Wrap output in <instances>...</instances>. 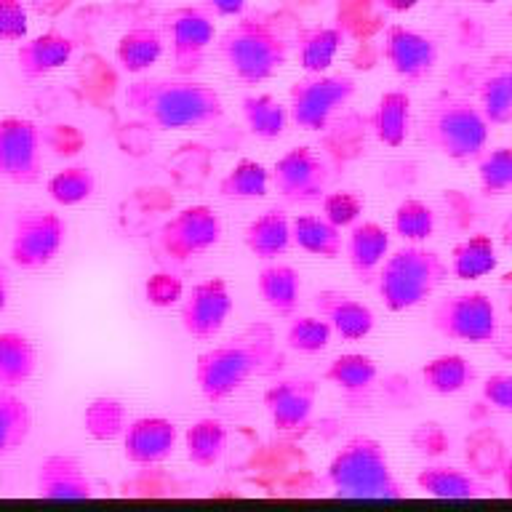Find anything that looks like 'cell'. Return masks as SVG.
I'll list each match as a JSON object with an SVG mask.
<instances>
[{
	"label": "cell",
	"instance_id": "obj_1",
	"mask_svg": "<svg viewBox=\"0 0 512 512\" xmlns=\"http://www.w3.org/2000/svg\"><path fill=\"white\" fill-rule=\"evenodd\" d=\"M123 102L158 131H200L224 118V99L203 80L139 78L128 83Z\"/></svg>",
	"mask_w": 512,
	"mask_h": 512
},
{
	"label": "cell",
	"instance_id": "obj_2",
	"mask_svg": "<svg viewBox=\"0 0 512 512\" xmlns=\"http://www.w3.org/2000/svg\"><path fill=\"white\" fill-rule=\"evenodd\" d=\"M278 339L270 323H251L230 339L208 347L195 360V384L211 403H222L256 376L270 374L278 360Z\"/></svg>",
	"mask_w": 512,
	"mask_h": 512
},
{
	"label": "cell",
	"instance_id": "obj_3",
	"mask_svg": "<svg viewBox=\"0 0 512 512\" xmlns=\"http://www.w3.org/2000/svg\"><path fill=\"white\" fill-rule=\"evenodd\" d=\"M224 67L246 86H259L286 67L291 43L262 14H240L216 40Z\"/></svg>",
	"mask_w": 512,
	"mask_h": 512
},
{
	"label": "cell",
	"instance_id": "obj_4",
	"mask_svg": "<svg viewBox=\"0 0 512 512\" xmlns=\"http://www.w3.org/2000/svg\"><path fill=\"white\" fill-rule=\"evenodd\" d=\"M328 486L347 499H403L387 448L371 435H355L328 462Z\"/></svg>",
	"mask_w": 512,
	"mask_h": 512
},
{
	"label": "cell",
	"instance_id": "obj_5",
	"mask_svg": "<svg viewBox=\"0 0 512 512\" xmlns=\"http://www.w3.org/2000/svg\"><path fill=\"white\" fill-rule=\"evenodd\" d=\"M448 278V262L438 251L408 243L387 254L376 272V291L390 312H408L435 296Z\"/></svg>",
	"mask_w": 512,
	"mask_h": 512
},
{
	"label": "cell",
	"instance_id": "obj_6",
	"mask_svg": "<svg viewBox=\"0 0 512 512\" xmlns=\"http://www.w3.org/2000/svg\"><path fill=\"white\" fill-rule=\"evenodd\" d=\"M491 123L470 99H440L422 123V142L454 163H470L483 155Z\"/></svg>",
	"mask_w": 512,
	"mask_h": 512
},
{
	"label": "cell",
	"instance_id": "obj_7",
	"mask_svg": "<svg viewBox=\"0 0 512 512\" xmlns=\"http://www.w3.org/2000/svg\"><path fill=\"white\" fill-rule=\"evenodd\" d=\"M355 80L350 75L307 72L288 86V115L302 131H323L336 112L355 96Z\"/></svg>",
	"mask_w": 512,
	"mask_h": 512
},
{
	"label": "cell",
	"instance_id": "obj_8",
	"mask_svg": "<svg viewBox=\"0 0 512 512\" xmlns=\"http://www.w3.org/2000/svg\"><path fill=\"white\" fill-rule=\"evenodd\" d=\"M67 232L70 227L62 214L46 208H22L14 216V227H11V243H8L11 264L24 272L46 270L62 254Z\"/></svg>",
	"mask_w": 512,
	"mask_h": 512
},
{
	"label": "cell",
	"instance_id": "obj_9",
	"mask_svg": "<svg viewBox=\"0 0 512 512\" xmlns=\"http://www.w3.org/2000/svg\"><path fill=\"white\" fill-rule=\"evenodd\" d=\"M432 328L454 342L488 344L494 342L499 320L486 291H462L440 299L432 307Z\"/></svg>",
	"mask_w": 512,
	"mask_h": 512
},
{
	"label": "cell",
	"instance_id": "obj_10",
	"mask_svg": "<svg viewBox=\"0 0 512 512\" xmlns=\"http://www.w3.org/2000/svg\"><path fill=\"white\" fill-rule=\"evenodd\" d=\"M224 235L222 216L206 203H192L179 208L163 227H160V248L174 262H190L219 246Z\"/></svg>",
	"mask_w": 512,
	"mask_h": 512
},
{
	"label": "cell",
	"instance_id": "obj_11",
	"mask_svg": "<svg viewBox=\"0 0 512 512\" xmlns=\"http://www.w3.org/2000/svg\"><path fill=\"white\" fill-rule=\"evenodd\" d=\"M43 176V131L22 115L0 118V179L11 184H38Z\"/></svg>",
	"mask_w": 512,
	"mask_h": 512
},
{
	"label": "cell",
	"instance_id": "obj_12",
	"mask_svg": "<svg viewBox=\"0 0 512 512\" xmlns=\"http://www.w3.org/2000/svg\"><path fill=\"white\" fill-rule=\"evenodd\" d=\"M270 182L286 203L310 206L320 203L328 192L331 171L312 147H291L272 163Z\"/></svg>",
	"mask_w": 512,
	"mask_h": 512
},
{
	"label": "cell",
	"instance_id": "obj_13",
	"mask_svg": "<svg viewBox=\"0 0 512 512\" xmlns=\"http://www.w3.org/2000/svg\"><path fill=\"white\" fill-rule=\"evenodd\" d=\"M166 35L171 40L176 75L195 78L206 64L208 48L216 40L214 14L200 6H182L166 14Z\"/></svg>",
	"mask_w": 512,
	"mask_h": 512
},
{
	"label": "cell",
	"instance_id": "obj_14",
	"mask_svg": "<svg viewBox=\"0 0 512 512\" xmlns=\"http://www.w3.org/2000/svg\"><path fill=\"white\" fill-rule=\"evenodd\" d=\"M232 291L224 278H206L184 291L179 302V323L184 334L198 342H214L232 315Z\"/></svg>",
	"mask_w": 512,
	"mask_h": 512
},
{
	"label": "cell",
	"instance_id": "obj_15",
	"mask_svg": "<svg viewBox=\"0 0 512 512\" xmlns=\"http://www.w3.org/2000/svg\"><path fill=\"white\" fill-rule=\"evenodd\" d=\"M438 43L406 24H392L384 35V59L406 83H424L438 67Z\"/></svg>",
	"mask_w": 512,
	"mask_h": 512
},
{
	"label": "cell",
	"instance_id": "obj_16",
	"mask_svg": "<svg viewBox=\"0 0 512 512\" xmlns=\"http://www.w3.org/2000/svg\"><path fill=\"white\" fill-rule=\"evenodd\" d=\"M318 382L312 376H286L264 390V408L278 432H296L307 427L315 411Z\"/></svg>",
	"mask_w": 512,
	"mask_h": 512
},
{
	"label": "cell",
	"instance_id": "obj_17",
	"mask_svg": "<svg viewBox=\"0 0 512 512\" xmlns=\"http://www.w3.org/2000/svg\"><path fill=\"white\" fill-rule=\"evenodd\" d=\"M123 456L131 464L152 467L168 462L179 443V430L166 416H139L131 419L123 432Z\"/></svg>",
	"mask_w": 512,
	"mask_h": 512
},
{
	"label": "cell",
	"instance_id": "obj_18",
	"mask_svg": "<svg viewBox=\"0 0 512 512\" xmlns=\"http://www.w3.org/2000/svg\"><path fill=\"white\" fill-rule=\"evenodd\" d=\"M35 491L43 499L83 502L94 499L96 488L83 462L72 454H48L35 470Z\"/></svg>",
	"mask_w": 512,
	"mask_h": 512
},
{
	"label": "cell",
	"instance_id": "obj_19",
	"mask_svg": "<svg viewBox=\"0 0 512 512\" xmlns=\"http://www.w3.org/2000/svg\"><path fill=\"white\" fill-rule=\"evenodd\" d=\"M312 307L344 342H363L376 326L374 310L366 302H360L358 296L336 291V288L318 291L312 296Z\"/></svg>",
	"mask_w": 512,
	"mask_h": 512
},
{
	"label": "cell",
	"instance_id": "obj_20",
	"mask_svg": "<svg viewBox=\"0 0 512 512\" xmlns=\"http://www.w3.org/2000/svg\"><path fill=\"white\" fill-rule=\"evenodd\" d=\"M75 40L59 30H46L35 38H24L16 46V67L24 80H40L70 64Z\"/></svg>",
	"mask_w": 512,
	"mask_h": 512
},
{
	"label": "cell",
	"instance_id": "obj_21",
	"mask_svg": "<svg viewBox=\"0 0 512 512\" xmlns=\"http://www.w3.org/2000/svg\"><path fill=\"white\" fill-rule=\"evenodd\" d=\"M344 254L360 280H371L390 254V232L379 222H355L344 238Z\"/></svg>",
	"mask_w": 512,
	"mask_h": 512
},
{
	"label": "cell",
	"instance_id": "obj_22",
	"mask_svg": "<svg viewBox=\"0 0 512 512\" xmlns=\"http://www.w3.org/2000/svg\"><path fill=\"white\" fill-rule=\"evenodd\" d=\"M411 112H414V102L406 88H390L376 99L368 123L384 147H400L411 134Z\"/></svg>",
	"mask_w": 512,
	"mask_h": 512
},
{
	"label": "cell",
	"instance_id": "obj_23",
	"mask_svg": "<svg viewBox=\"0 0 512 512\" xmlns=\"http://www.w3.org/2000/svg\"><path fill=\"white\" fill-rule=\"evenodd\" d=\"M256 291L262 296V302L270 307L272 315L291 318L299 310V299H302V275L291 264L275 259L256 275Z\"/></svg>",
	"mask_w": 512,
	"mask_h": 512
},
{
	"label": "cell",
	"instance_id": "obj_24",
	"mask_svg": "<svg viewBox=\"0 0 512 512\" xmlns=\"http://www.w3.org/2000/svg\"><path fill=\"white\" fill-rule=\"evenodd\" d=\"M243 243L256 259L275 262L294 246L291 243V219L283 208H267L248 222L246 232H243Z\"/></svg>",
	"mask_w": 512,
	"mask_h": 512
},
{
	"label": "cell",
	"instance_id": "obj_25",
	"mask_svg": "<svg viewBox=\"0 0 512 512\" xmlns=\"http://www.w3.org/2000/svg\"><path fill=\"white\" fill-rule=\"evenodd\" d=\"M416 488L432 499H480L486 483L454 464H427L416 472Z\"/></svg>",
	"mask_w": 512,
	"mask_h": 512
},
{
	"label": "cell",
	"instance_id": "obj_26",
	"mask_svg": "<svg viewBox=\"0 0 512 512\" xmlns=\"http://www.w3.org/2000/svg\"><path fill=\"white\" fill-rule=\"evenodd\" d=\"M163 51H166V40L150 24H136L115 43V59L128 75H142L155 67L163 59Z\"/></svg>",
	"mask_w": 512,
	"mask_h": 512
},
{
	"label": "cell",
	"instance_id": "obj_27",
	"mask_svg": "<svg viewBox=\"0 0 512 512\" xmlns=\"http://www.w3.org/2000/svg\"><path fill=\"white\" fill-rule=\"evenodd\" d=\"M478 107L491 126L512 123V59L488 64L478 80Z\"/></svg>",
	"mask_w": 512,
	"mask_h": 512
},
{
	"label": "cell",
	"instance_id": "obj_28",
	"mask_svg": "<svg viewBox=\"0 0 512 512\" xmlns=\"http://www.w3.org/2000/svg\"><path fill=\"white\" fill-rule=\"evenodd\" d=\"M38 347L22 331H0V387L16 390L38 371Z\"/></svg>",
	"mask_w": 512,
	"mask_h": 512
},
{
	"label": "cell",
	"instance_id": "obj_29",
	"mask_svg": "<svg viewBox=\"0 0 512 512\" xmlns=\"http://www.w3.org/2000/svg\"><path fill=\"white\" fill-rule=\"evenodd\" d=\"M478 382V368L470 358L456 355V352H446L438 358L427 360L422 366V384L432 395L448 398V395H459L470 384Z\"/></svg>",
	"mask_w": 512,
	"mask_h": 512
},
{
	"label": "cell",
	"instance_id": "obj_30",
	"mask_svg": "<svg viewBox=\"0 0 512 512\" xmlns=\"http://www.w3.org/2000/svg\"><path fill=\"white\" fill-rule=\"evenodd\" d=\"M291 243L318 259H339L344 251L342 227L328 222L323 214H299L291 219Z\"/></svg>",
	"mask_w": 512,
	"mask_h": 512
},
{
	"label": "cell",
	"instance_id": "obj_31",
	"mask_svg": "<svg viewBox=\"0 0 512 512\" xmlns=\"http://www.w3.org/2000/svg\"><path fill=\"white\" fill-rule=\"evenodd\" d=\"M499 264L496 243L486 232H475L470 238L459 240L448 259V272L456 280H480L491 275Z\"/></svg>",
	"mask_w": 512,
	"mask_h": 512
},
{
	"label": "cell",
	"instance_id": "obj_32",
	"mask_svg": "<svg viewBox=\"0 0 512 512\" xmlns=\"http://www.w3.org/2000/svg\"><path fill=\"white\" fill-rule=\"evenodd\" d=\"M227 440H230L227 424L214 416H203L184 430V454L195 467L208 470L222 462Z\"/></svg>",
	"mask_w": 512,
	"mask_h": 512
},
{
	"label": "cell",
	"instance_id": "obj_33",
	"mask_svg": "<svg viewBox=\"0 0 512 512\" xmlns=\"http://www.w3.org/2000/svg\"><path fill=\"white\" fill-rule=\"evenodd\" d=\"M240 115L248 131L262 142L280 139L291 123L288 107L272 94H246L240 99Z\"/></svg>",
	"mask_w": 512,
	"mask_h": 512
},
{
	"label": "cell",
	"instance_id": "obj_34",
	"mask_svg": "<svg viewBox=\"0 0 512 512\" xmlns=\"http://www.w3.org/2000/svg\"><path fill=\"white\" fill-rule=\"evenodd\" d=\"M344 43V32L331 24L304 27L296 35V56L304 72H328Z\"/></svg>",
	"mask_w": 512,
	"mask_h": 512
},
{
	"label": "cell",
	"instance_id": "obj_35",
	"mask_svg": "<svg viewBox=\"0 0 512 512\" xmlns=\"http://www.w3.org/2000/svg\"><path fill=\"white\" fill-rule=\"evenodd\" d=\"M32 424L30 403L16 390L0 387V459L16 454L30 440Z\"/></svg>",
	"mask_w": 512,
	"mask_h": 512
},
{
	"label": "cell",
	"instance_id": "obj_36",
	"mask_svg": "<svg viewBox=\"0 0 512 512\" xmlns=\"http://www.w3.org/2000/svg\"><path fill=\"white\" fill-rule=\"evenodd\" d=\"M376 376H379V366L371 355L363 352H344L336 355L328 368L323 371V379L339 387L347 395H363L374 387Z\"/></svg>",
	"mask_w": 512,
	"mask_h": 512
},
{
	"label": "cell",
	"instance_id": "obj_37",
	"mask_svg": "<svg viewBox=\"0 0 512 512\" xmlns=\"http://www.w3.org/2000/svg\"><path fill=\"white\" fill-rule=\"evenodd\" d=\"M270 168L259 160L243 158L219 179V195L224 200H259L270 192Z\"/></svg>",
	"mask_w": 512,
	"mask_h": 512
},
{
	"label": "cell",
	"instance_id": "obj_38",
	"mask_svg": "<svg viewBox=\"0 0 512 512\" xmlns=\"http://www.w3.org/2000/svg\"><path fill=\"white\" fill-rule=\"evenodd\" d=\"M128 408L123 400L118 398H94L83 408V430L91 440L99 443H110V440L123 438V432L128 427Z\"/></svg>",
	"mask_w": 512,
	"mask_h": 512
},
{
	"label": "cell",
	"instance_id": "obj_39",
	"mask_svg": "<svg viewBox=\"0 0 512 512\" xmlns=\"http://www.w3.org/2000/svg\"><path fill=\"white\" fill-rule=\"evenodd\" d=\"M48 198L54 200L56 206L72 208L94 198L96 192V174L94 168L88 166H64L56 171L46 184Z\"/></svg>",
	"mask_w": 512,
	"mask_h": 512
},
{
	"label": "cell",
	"instance_id": "obj_40",
	"mask_svg": "<svg viewBox=\"0 0 512 512\" xmlns=\"http://www.w3.org/2000/svg\"><path fill=\"white\" fill-rule=\"evenodd\" d=\"M435 211L419 198L400 200L395 214H392V230L406 243H424L435 235Z\"/></svg>",
	"mask_w": 512,
	"mask_h": 512
},
{
	"label": "cell",
	"instance_id": "obj_41",
	"mask_svg": "<svg viewBox=\"0 0 512 512\" xmlns=\"http://www.w3.org/2000/svg\"><path fill=\"white\" fill-rule=\"evenodd\" d=\"M331 326L326 320L315 315H291L286 326V347L302 355H318L331 344Z\"/></svg>",
	"mask_w": 512,
	"mask_h": 512
},
{
	"label": "cell",
	"instance_id": "obj_42",
	"mask_svg": "<svg viewBox=\"0 0 512 512\" xmlns=\"http://www.w3.org/2000/svg\"><path fill=\"white\" fill-rule=\"evenodd\" d=\"M478 182L486 195L512 192V147L483 150L478 158Z\"/></svg>",
	"mask_w": 512,
	"mask_h": 512
},
{
	"label": "cell",
	"instance_id": "obj_43",
	"mask_svg": "<svg viewBox=\"0 0 512 512\" xmlns=\"http://www.w3.org/2000/svg\"><path fill=\"white\" fill-rule=\"evenodd\" d=\"M320 206H323V216L328 222L344 230V227L360 222V216L366 211V200L352 190H334L323 195Z\"/></svg>",
	"mask_w": 512,
	"mask_h": 512
},
{
	"label": "cell",
	"instance_id": "obj_44",
	"mask_svg": "<svg viewBox=\"0 0 512 512\" xmlns=\"http://www.w3.org/2000/svg\"><path fill=\"white\" fill-rule=\"evenodd\" d=\"M184 291L187 288H184L182 278L174 275V272H152L150 278L144 280V299L155 310H171V307H176L184 299Z\"/></svg>",
	"mask_w": 512,
	"mask_h": 512
},
{
	"label": "cell",
	"instance_id": "obj_45",
	"mask_svg": "<svg viewBox=\"0 0 512 512\" xmlns=\"http://www.w3.org/2000/svg\"><path fill=\"white\" fill-rule=\"evenodd\" d=\"M30 32V14L22 0H0V43H22Z\"/></svg>",
	"mask_w": 512,
	"mask_h": 512
},
{
	"label": "cell",
	"instance_id": "obj_46",
	"mask_svg": "<svg viewBox=\"0 0 512 512\" xmlns=\"http://www.w3.org/2000/svg\"><path fill=\"white\" fill-rule=\"evenodd\" d=\"M483 400L488 406L499 411V414L512 416V374L510 371H496V374L486 376L480 384Z\"/></svg>",
	"mask_w": 512,
	"mask_h": 512
},
{
	"label": "cell",
	"instance_id": "obj_47",
	"mask_svg": "<svg viewBox=\"0 0 512 512\" xmlns=\"http://www.w3.org/2000/svg\"><path fill=\"white\" fill-rule=\"evenodd\" d=\"M203 3L211 14L222 19H238L248 6V0H203Z\"/></svg>",
	"mask_w": 512,
	"mask_h": 512
},
{
	"label": "cell",
	"instance_id": "obj_48",
	"mask_svg": "<svg viewBox=\"0 0 512 512\" xmlns=\"http://www.w3.org/2000/svg\"><path fill=\"white\" fill-rule=\"evenodd\" d=\"M8 302H11V272L0 262V315L6 312Z\"/></svg>",
	"mask_w": 512,
	"mask_h": 512
},
{
	"label": "cell",
	"instance_id": "obj_49",
	"mask_svg": "<svg viewBox=\"0 0 512 512\" xmlns=\"http://www.w3.org/2000/svg\"><path fill=\"white\" fill-rule=\"evenodd\" d=\"M382 6L392 14H406V11L419 6V0H382Z\"/></svg>",
	"mask_w": 512,
	"mask_h": 512
},
{
	"label": "cell",
	"instance_id": "obj_50",
	"mask_svg": "<svg viewBox=\"0 0 512 512\" xmlns=\"http://www.w3.org/2000/svg\"><path fill=\"white\" fill-rule=\"evenodd\" d=\"M502 486H504V494L510 496L512 499V454L507 456V459H504V464H502Z\"/></svg>",
	"mask_w": 512,
	"mask_h": 512
},
{
	"label": "cell",
	"instance_id": "obj_51",
	"mask_svg": "<svg viewBox=\"0 0 512 512\" xmlns=\"http://www.w3.org/2000/svg\"><path fill=\"white\" fill-rule=\"evenodd\" d=\"M475 3H483V6H491V3H496V0H475Z\"/></svg>",
	"mask_w": 512,
	"mask_h": 512
}]
</instances>
